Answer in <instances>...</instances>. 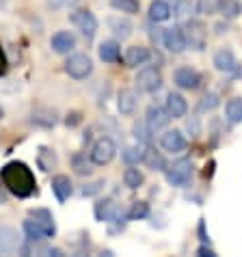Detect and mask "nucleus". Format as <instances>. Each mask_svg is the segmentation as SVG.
<instances>
[{
    "label": "nucleus",
    "instance_id": "1",
    "mask_svg": "<svg viewBox=\"0 0 242 257\" xmlns=\"http://www.w3.org/2000/svg\"><path fill=\"white\" fill-rule=\"evenodd\" d=\"M0 182L5 184V188L9 190L11 195H16L20 199L31 197V195H35V190H37V182H35L33 171L28 169L24 162H18V160L5 164V167L0 169Z\"/></svg>",
    "mask_w": 242,
    "mask_h": 257
},
{
    "label": "nucleus",
    "instance_id": "2",
    "mask_svg": "<svg viewBox=\"0 0 242 257\" xmlns=\"http://www.w3.org/2000/svg\"><path fill=\"white\" fill-rule=\"evenodd\" d=\"M65 71L69 78H74V80H84V78L91 76V71H93V61H91L89 54H72L65 63Z\"/></svg>",
    "mask_w": 242,
    "mask_h": 257
},
{
    "label": "nucleus",
    "instance_id": "3",
    "mask_svg": "<svg viewBox=\"0 0 242 257\" xmlns=\"http://www.w3.org/2000/svg\"><path fill=\"white\" fill-rule=\"evenodd\" d=\"M117 156V145L115 141L108 139V137H102L99 141H95V145L91 147V154L89 158L93 164H97V167H104V164L112 162V158Z\"/></svg>",
    "mask_w": 242,
    "mask_h": 257
},
{
    "label": "nucleus",
    "instance_id": "4",
    "mask_svg": "<svg viewBox=\"0 0 242 257\" xmlns=\"http://www.w3.org/2000/svg\"><path fill=\"white\" fill-rule=\"evenodd\" d=\"M190 177H193V162L182 158V160H175L171 167L167 169V182L171 186H186L190 182Z\"/></svg>",
    "mask_w": 242,
    "mask_h": 257
},
{
    "label": "nucleus",
    "instance_id": "5",
    "mask_svg": "<svg viewBox=\"0 0 242 257\" xmlns=\"http://www.w3.org/2000/svg\"><path fill=\"white\" fill-rule=\"evenodd\" d=\"M184 37H186V46L193 50H203L205 48V39H208V31H205L203 22L199 20H188L186 24L182 26Z\"/></svg>",
    "mask_w": 242,
    "mask_h": 257
},
{
    "label": "nucleus",
    "instance_id": "6",
    "mask_svg": "<svg viewBox=\"0 0 242 257\" xmlns=\"http://www.w3.org/2000/svg\"><path fill=\"white\" fill-rule=\"evenodd\" d=\"M69 20H72V24L84 35V39H93L95 37V33H97V18L91 11L78 9V11H74L72 16H69Z\"/></svg>",
    "mask_w": 242,
    "mask_h": 257
},
{
    "label": "nucleus",
    "instance_id": "7",
    "mask_svg": "<svg viewBox=\"0 0 242 257\" xmlns=\"http://www.w3.org/2000/svg\"><path fill=\"white\" fill-rule=\"evenodd\" d=\"M137 87L143 93H154V91H158L162 87V74L156 67L141 69L137 76Z\"/></svg>",
    "mask_w": 242,
    "mask_h": 257
},
{
    "label": "nucleus",
    "instance_id": "8",
    "mask_svg": "<svg viewBox=\"0 0 242 257\" xmlns=\"http://www.w3.org/2000/svg\"><path fill=\"white\" fill-rule=\"evenodd\" d=\"M95 218L99 223H115V220L124 218V210L112 199H99L95 203Z\"/></svg>",
    "mask_w": 242,
    "mask_h": 257
},
{
    "label": "nucleus",
    "instance_id": "9",
    "mask_svg": "<svg viewBox=\"0 0 242 257\" xmlns=\"http://www.w3.org/2000/svg\"><path fill=\"white\" fill-rule=\"evenodd\" d=\"M162 44H165V48L169 50V52H173V54H180V52H184V50L188 48L182 26L167 28V31L162 33Z\"/></svg>",
    "mask_w": 242,
    "mask_h": 257
},
{
    "label": "nucleus",
    "instance_id": "10",
    "mask_svg": "<svg viewBox=\"0 0 242 257\" xmlns=\"http://www.w3.org/2000/svg\"><path fill=\"white\" fill-rule=\"evenodd\" d=\"M169 121H171V115H169L167 108H162V106H158V104H152L147 108L145 123L149 125L152 132H158V130H162V127H167Z\"/></svg>",
    "mask_w": 242,
    "mask_h": 257
},
{
    "label": "nucleus",
    "instance_id": "11",
    "mask_svg": "<svg viewBox=\"0 0 242 257\" xmlns=\"http://www.w3.org/2000/svg\"><path fill=\"white\" fill-rule=\"evenodd\" d=\"M173 82L177 84L180 89H186V91H193L197 89L199 84H201V76H199V71L190 69V67H180L173 74Z\"/></svg>",
    "mask_w": 242,
    "mask_h": 257
},
{
    "label": "nucleus",
    "instance_id": "12",
    "mask_svg": "<svg viewBox=\"0 0 242 257\" xmlns=\"http://www.w3.org/2000/svg\"><path fill=\"white\" fill-rule=\"evenodd\" d=\"M50 46H52V50L56 54H69L76 48V35L69 33V31H59L56 35H52Z\"/></svg>",
    "mask_w": 242,
    "mask_h": 257
},
{
    "label": "nucleus",
    "instance_id": "13",
    "mask_svg": "<svg viewBox=\"0 0 242 257\" xmlns=\"http://www.w3.org/2000/svg\"><path fill=\"white\" fill-rule=\"evenodd\" d=\"M160 145L165 147V152L177 154V152H184V149H186V139H184V134L180 130H169V132L162 134Z\"/></svg>",
    "mask_w": 242,
    "mask_h": 257
},
{
    "label": "nucleus",
    "instance_id": "14",
    "mask_svg": "<svg viewBox=\"0 0 242 257\" xmlns=\"http://www.w3.org/2000/svg\"><path fill=\"white\" fill-rule=\"evenodd\" d=\"M137 106H139V95H137V91H132V89H124L121 93L117 95V108L121 115H132L134 110H137Z\"/></svg>",
    "mask_w": 242,
    "mask_h": 257
},
{
    "label": "nucleus",
    "instance_id": "15",
    "mask_svg": "<svg viewBox=\"0 0 242 257\" xmlns=\"http://www.w3.org/2000/svg\"><path fill=\"white\" fill-rule=\"evenodd\" d=\"M20 248V235L13 227H0V253H13Z\"/></svg>",
    "mask_w": 242,
    "mask_h": 257
},
{
    "label": "nucleus",
    "instance_id": "16",
    "mask_svg": "<svg viewBox=\"0 0 242 257\" xmlns=\"http://www.w3.org/2000/svg\"><path fill=\"white\" fill-rule=\"evenodd\" d=\"M167 110H169V115L173 117V119H180V117H186V112H188V102L184 99V95L180 93H171L167 95Z\"/></svg>",
    "mask_w": 242,
    "mask_h": 257
},
{
    "label": "nucleus",
    "instance_id": "17",
    "mask_svg": "<svg viewBox=\"0 0 242 257\" xmlns=\"http://www.w3.org/2000/svg\"><path fill=\"white\" fill-rule=\"evenodd\" d=\"M31 218L41 227V229H44L46 238H52V235L56 233L54 218H52V214H50L48 210H33V212H31Z\"/></svg>",
    "mask_w": 242,
    "mask_h": 257
},
{
    "label": "nucleus",
    "instance_id": "18",
    "mask_svg": "<svg viewBox=\"0 0 242 257\" xmlns=\"http://www.w3.org/2000/svg\"><path fill=\"white\" fill-rule=\"evenodd\" d=\"M149 59H152V52H149L147 48H143V46H132V48H128V52H126V63H128V67L145 65Z\"/></svg>",
    "mask_w": 242,
    "mask_h": 257
},
{
    "label": "nucleus",
    "instance_id": "19",
    "mask_svg": "<svg viewBox=\"0 0 242 257\" xmlns=\"http://www.w3.org/2000/svg\"><path fill=\"white\" fill-rule=\"evenodd\" d=\"M214 67L218 71H225V74H229V71H233L238 67V63H236V56H233L231 50H218V52L214 54Z\"/></svg>",
    "mask_w": 242,
    "mask_h": 257
},
{
    "label": "nucleus",
    "instance_id": "20",
    "mask_svg": "<svg viewBox=\"0 0 242 257\" xmlns=\"http://www.w3.org/2000/svg\"><path fill=\"white\" fill-rule=\"evenodd\" d=\"M108 28L117 35L119 39H128V37L132 35V31H134V26H132L130 20H128V18H121V16L108 18Z\"/></svg>",
    "mask_w": 242,
    "mask_h": 257
},
{
    "label": "nucleus",
    "instance_id": "21",
    "mask_svg": "<svg viewBox=\"0 0 242 257\" xmlns=\"http://www.w3.org/2000/svg\"><path fill=\"white\" fill-rule=\"evenodd\" d=\"M52 192L56 195V199L63 203L67 201L69 195H72V180L67 175H56L52 177Z\"/></svg>",
    "mask_w": 242,
    "mask_h": 257
},
{
    "label": "nucleus",
    "instance_id": "22",
    "mask_svg": "<svg viewBox=\"0 0 242 257\" xmlns=\"http://www.w3.org/2000/svg\"><path fill=\"white\" fill-rule=\"evenodd\" d=\"M141 162H143L147 169H154V171H167V162H165V158H162V154L158 152V149H154V147L143 149V160H141Z\"/></svg>",
    "mask_w": 242,
    "mask_h": 257
},
{
    "label": "nucleus",
    "instance_id": "23",
    "mask_svg": "<svg viewBox=\"0 0 242 257\" xmlns=\"http://www.w3.org/2000/svg\"><path fill=\"white\" fill-rule=\"evenodd\" d=\"M171 5L165 3V0H154L152 7H149V20L152 22H167L171 18Z\"/></svg>",
    "mask_w": 242,
    "mask_h": 257
},
{
    "label": "nucleus",
    "instance_id": "24",
    "mask_svg": "<svg viewBox=\"0 0 242 257\" xmlns=\"http://www.w3.org/2000/svg\"><path fill=\"white\" fill-rule=\"evenodd\" d=\"M97 52H99V59L104 63H117L121 59V48H119L117 41H104Z\"/></svg>",
    "mask_w": 242,
    "mask_h": 257
},
{
    "label": "nucleus",
    "instance_id": "25",
    "mask_svg": "<svg viewBox=\"0 0 242 257\" xmlns=\"http://www.w3.org/2000/svg\"><path fill=\"white\" fill-rule=\"evenodd\" d=\"M31 121L39 127H54L56 125V112L50 108H39L31 115Z\"/></svg>",
    "mask_w": 242,
    "mask_h": 257
},
{
    "label": "nucleus",
    "instance_id": "26",
    "mask_svg": "<svg viewBox=\"0 0 242 257\" xmlns=\"http://www.w3.org/2000/svg\"><path fill=\"white\" fill-rule=\"evenodd\" d=\"M216 11L220 13L223 18L227 20H231V18H236L240 16V11H242V7L238 0H218V5H216Z\"/></svg>",
    "mask_w": 242,
    "mask_h": 257
},
{
    "label": "nucleus",
    "instance_id": "27",
    "mask_svg": "<svg viewBox=\"0 0 242 257\" xmlns=\"http://www.w3.org/2000/svg\"><path fill=\"white\" fill-rule=\"evenodd\" d=\"M225 115H227V121H229V123H242V99L240 97H233L227 102Z\"/></svg>",
    "mask_w": 242,
    "mask_h": 257
},
{
    "label": "nucleus",
    "instance_id": "28",
    "mask_svg": "<svg viewBox=\"0 0 242 257\" xmlns=\"http://www.w3.org/2000/svg\"><path fill=\"white\" fill-rule=\"evenodd\" d=\"M143 182H145V177H143V173H141L139 169H134V167L126 169V173H124V184H126L128 188H139V186H143Z\"/></svg>",
    "mask_w": 242,
    "mask_h": 257
},
{
    "label": "nucleus",
    "instance_id": "29",
    "mask_svg": "<svg viewBox=\"0 0 242 257\" xmlns=\"http://www.w3.org/2000/svg\"><path fill=\"white\" fill-rule=\"evenodd\" d=\"M72 162H74V171L78 175H91V171H93V162H91V158L87 160L84 154H76Z\"/></svg>",
    "mask_w": 242,
    "mask_h": 257
},
{
    "label": "nucleus",
    "instance_id": "30",
    "mask_svg": "<svg viewBox=\"0 0 242 257\" xmlns=\"http://www.w3.org/2000/svg\"><path fill=\"white\" fill-rule=\"evenodd\" d=\"M110 5L121 13H139V0H110Z\"/></svg>",
    "mask_w": 242,
    "mask_h": 257
},
{
    "label": "nucleus",
    "instance_id": "31",
    "mask_svg": "<svg viewBox=\"0 0 242 257\" xmlns=\"http://www.w3.org/2000/svg\"><path fill=\"white\" fill-rule=\"evenodd\" d=\"M147 214H149L147 201H134L130 212H128V218H130V220H141V218H145Z\"/></svg>",
    "mask_w": 242,
    "mask_h": 257
},
{
    "label": "nucleus",
    "instance_id": "32",
    "mask_svg": "<svg viewBox=\"0 0 242 257\" xmlns=\"http://www.w3.org/2000/svg\"><path fill=\"white\" fill-rule=\"evenodd\" d=\"M24 231H26V235H28V240H44V238H46L44 229H41V227L35 223L33 218L24 220Z\"/></svg>",
    "mask_w": 242,
    "mask_h": 257
},
{
    "label": "nucleus",
    "instance_id": "33",
    "mask_svg": "<svg viewBox=\"0 0 242 257\" xmlns=\"http://www.w3.org/2000/svg\"><path fill=\"white\" fill-rule=\"evenodd\" d=\"M52 167H56V156H54V152H50V149L41 147V152H39V169L41 171H50Z\"/></svg>",
    "mask_w": 242,
    "mask_h": 257
},
{
    "label": "nucleus",
    "instance_id": "34",
    "mask_svg": "<svg viewBox=\"0 0 242 257\" xmlns=\"http://www.w3.org/2000/svg\"><path fill=\"white\" fill-rule=\"evenodd\" d=\"M121 158H124L128 164H139L141 160H143V149H141L139 145L137 147H126L124 154H121Z\"/></svg>",
    "mask_w": 242,
    "mask_h": 257
},
{
    "label": "nucleus",
    "instance_id": "35",
    "mask_svg": "<svg viewBox=\"0 0 242 257\" xmlns=\"http://www.w3.org/2000/svg\"><path fill=\"white\" fill-rule=\"evenodd\" d=\"M152 130H149L147 123H134V137H137V141L141 143H152Z\"/></svg>",
    "mask_w": 242,
    "mask_h": 257
},
{
    "label": "nucleus",
    "instance_id": "36",
    "mask_svg": "<svg viewBox=\"0 0 242 257\" xmlns=\"http://www.w3.org/2000/svg\"><path fill=\"white\" fill-rule=\"evenodd\" d=\"M102 190H104V180H95V182L84 184L80 192H82V197H95V195H99Z\"/></svg>",
    "mask_w": 242,
    "mask_h": 257
},
{
    "label": "nucleus",
    "instance_id": "37",
    "mask_svg": "<svg viewBox=\"0 0 242 257\" xmlns=\"http://www.w3.org/2000/svg\"><path fill=\"white\" fill-rule=\"evenodd\" d=\"M220 104V99H218V95L216 93H208V95H203V99L199 102V110H214L216 106Z\"/></svg>",
    "mask_w": 242,
    "mask_h": 257
},
{
    "label": "nucleus",
    "instance_id": "38",
    "mask_svg": "<svg viewBox=\"0 0 242 257\" xmlns=\"http://www.w3.org/2000/svg\"><path fill=\"white\" fill-rule=\"evenodd\" d=\"M190 9H193L190 0H173V13L177 18H184L186 13H190Z\"/></svg>",
    "mask_w": 242,
    "mask_h": 257
},
{
    "label": "nucleus",
    "instance_id": "39",
    "mask_svg": "<svg viewBox=\"0 0 242 257\" xmlns=\"http://www.w3.org/2000/svg\"><path fill=\"white\" fill-rule=\"evenodd\" d=\"M216 5L218 0H197V11L203 16H210V13H216Z\"/></svg>",
    "mask_w": 242,
    "mask_h": 257
},
{
    "label": "nucleus",
    "instance_id": "40",
    "mask_svg": "<svg viewBox=\"0 0 242 257\" xmlns=\"http://www.w3.org/2000/svg\"><path fill=\"white\" fill-rule=\"evenodd\" d=\"M197 255H199V257H216V253H214V251H212V248H210V246H205V244L197 248Z\"/></svg>",
    "mask_w": 242,
    "mask_h": 257
},
{
    "label": "nucleus",
    "instance_id": "41",
    "mask_svg": "<svg viewBox=\"0 0 242 257\" xmlns=\"http://www.w3.org/2000/svg\"><path fill=\"white\" fill-rule=\"evenodd\" d=\"M186 130H188V132H193V137H197V134H199V121H197V119H188Z\"/></svg>",
    "mask_w": 242,
    "mask_h": 257
},
{
    "label": "nucleus",
    "instance_id": "42",
    "mask_svg": "<svg viewBox=\"0 0 242 257\" xmlns=\"http://www.w3.org/2000/svg\"><path fill=\"white\" fill-rule=\"evenodd\" d=\"M7 67H9V63H7V56H5V52H3V48H0V76L7 71Z\"/></svg>",
    "mask_w": 242,
    "mask_h": 257
},
{
    "label": "nucleus",
    "instance_id": "43",
    "mask_svg": "<svg viewBox=\"0 0 242 257\" xmlns=\"http://www.w3.org/2000/svg\"><path fill=\"white\" fill-rule=\"evenodd\" d=\"M78 121H80V115H78V112H74V115H69V117L65 119V123H67V125H76Z\"/></svg>",
    "mask_w": 242,
    "mask_h": 257
},
{
    "label": "nucleus",
    "instance_id": "44",
    "mask_svg": "<svg viewBox=\"0 0 242 257\" xmlns=\"http://www.w3.org/2000/svg\"><path fill=\"white\" fill-rule=\"evenodd\" d=\"M48 5L52 9H61V7H65V0H48Z\"/></svg>",
    "mask_w": 242,
    "mask_h": 257
},
{
    "label": "nucleus",
    "instance_id": "45",
    "mask_svg": "<svg viewBox=\"0 0 242 257\" xmlns=\"http://www.w3.org/2000/svg\"><path fill=\"white\" fill-rule=\"evenodd\" d=\"M80 0H65V7H76Z\"/></svg>",
    "mask_w": 242,
    "mask_h": 257
},
{
    "label": "nucleus",
    "instance_id": "46",
    "mask_svg": "<svg viewBox=\"0 0 242 257\" xmlns=\"http://www.w3.org/2000/svg\"><path fill=\"white\" fill-rule=\"evenodd\" d=\"M0 203H7V195H5L3 190H0Z\"/></svg>",
    "mask_w": 242,
    "mask_h": 257
},
{
    "label": "nucleus",
    "instance_id": "47",
    "mask_svg": "<svg viewBox=\"0 0 242 257\" xmlns=\"http://www.w3.org/2000/svg\"><path fill=\"white\" fill-rule=\"evenodd\" d=\"M5 117V110H3V106H0V119H3Z\"/></svg>",
    "mask_w": 242,
    "mask_h": 257
}]
</instances>
